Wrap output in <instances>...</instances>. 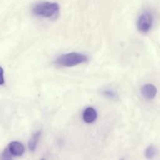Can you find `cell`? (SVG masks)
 Returning <instances> with one entry per match:
<instances>
[{
  "label": "cell",
  "instance_id": "cell-1",
  "mask_svg": "<svg viewBox=\"0 0 160 160\" xmlns=\"http://www.w3.org/2000/svg\"><path fill=\"white\" fill-rule=\"evenodd\" d=\"M88 58L86 55L80 52H70L63 54L56 59V63L62 67H74L87 62Z\"/></svg>",
  "mask_w": 160,
  "mask_h": 160
},
{
  "label": "cell",
  "instance_id": "cell-2",
  "mask_svg": "<svg viewBox=\"0 0 160 160\" xmlns=\"http://www.w3.org/2000/svg\"><path fill=\"white\" fill-rule=\"evenodd\" d=\"M59 6L57 3L45 2L35 5L33 8V12L35 15L43 17H52L59 12Z\"/></svg>",
  "mask_w": 160,
  "mask_h": 160
},
{
  "label": "cell",
  "instance_id": "cell-3",
  "mask_svg": "<svg viewBox=\"0 0 160 160\" xmlns=\"http://www.w3.org/2000/svg\"><path fill=\"white\" fill-rule=\"evenodd\" d=\"M153 17L148 12H145L138 17V29L142 33H148L152 27Z\"/></svg>",
  "mask_w": 160,
  "mask_h": 160
},
{
  "label": "cell",
  "instance_id": "cell-4",
  "mask_svg": "<svg viewBox=\"0 0 160 160\" xmlns=\"http://www.w3.org/2000/svg\"><path fill=\"white\" fill-rule=\"evenodd\" d=\"M8 152L10 153V155L14 156H23L24 153V146L23 144L20 142L14 141V142H11L9 144L7 148Z\"/></svg>",
  "mask_w": 160,
  "mask_h": 160
},
{
  "label": "cell",
  "instance_id": "cell-5",
  "mask_svg": "<svg viewBox=\"0 0 160 160\" xmlns=\"http://www.w3.org/2000/svg\"><path fill=\"white\" fill-rule=\"evenodd\" d=\"M141 92L144 98L148 100H152L156 97L157 94V88L152 84H146L141 88Z\"/></svg>",
  "mask_w": 160,
  "mask_h": 160
},
{
  "label": "cell",
  "instance_id": "cell-6",
  "mask_svg": "<svg viewBox=\"0 0 160 160\" xmlns=\"http://www.w3.org/2000/svg\"><path fill=\"white\" fill-rule=\"evenodd\" d=\"M98 114L96 110L92 107H88L84 109V113H83V119L84 122L87 123H92L96 120Z\"/></svg>",
  "mask_w": 160,
  "mask_h": 160
},
{
  "label": "cell",
  "instance_id": "cell-7",
  "mask_svg": "<svg viewBox=\"0 0 160 160\" xmlns=\"http://www.w3.org/2000/svg\"><path fill=\"white\" fill-rule=\"evenodd\" d=\"M41 136V131H38V132L34 133L32 136H31V139L28 142V148L31 151L34 152L37 148V145L38 143L39 138Z\"/></svg>",
  "mask_w": 160,
  "mask_h": 160
},
{
  "label": "cell",
  "instance_id": "cell-8",
  "mask_svg": "<svg viewBox=\"0 0 160 160\" xmlns=\"http://www.w3.org/2000/svg\"><path fill=\"white\" fill-rule=\"evenodd\" d=\"M156 149L154 146H148L147 149L145 150V156L147 159H152L156 156Z\"/></svg>",
  "mask_w": 160,
  "mask_h": 160
},
{
  "label": "cell",
  "instance_id": "cell-9",
  "mask_svg": "<svg viewBox=\"0 0 160 160\" xmlns=\"http://www.w3.org/2000/svg\"><path fill=\"white\" fill-rule=\"evenodd\" d=\"M104 94L106 95V96L109 97V98H117V94H116V92H112V91L107 90L104 92Z\"/></svg>",
  "mask_w": 160,
  "mask_h": 160
},
{
  "label": "cell",
  "instance_id": "cell-10",
  "mask_svg": "<svg viewBox=\"0 0 160 160\" xmlns=\"http://www.w3.org/2000/svg\"><path fill=\"white\" fill-rule=\"evenodd\" d=\"M1 70H2V82H1V84L2 85L3 84H4V77H3V69L2 68H1Z\"/></svg>",
  "mask_w": 160,
  "mask_h": 160
},
{
  "label": "cell",
  "instance_id": "cell-11",
  "mask_svg": "<svg viewBox=\"0 0 160 160\" xmlns=\"http://www.w3.org/2000/svg\"><path fill=\"white\" fill-rule=\"evenodd\" d=\"M121 160H124V159H121Z\"/></svg>",
  "mask_w": 160,
  "mask_h": 160
},
{
  "label": "cell",
  "instance_id": "cell-12",
  "mask_svg": "<svg viewBox=\"0 0 160 160\" xmlns=\"http://www.w3.org/2000/svg\"><path fill=\"white\" fill-rule=\"evenodd\" d=\"M42 160H45V159H42Z\"/></svg>",
  "mask_w": 160,
  "mask_h": 160
}]
</instances>
